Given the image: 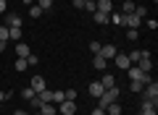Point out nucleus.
I'll use <instances>...</instances> for the list:
<instances>
[{"label":"nucleus","mask_w":158,"mask_h":115,"mask_svg":"<svg viewBox=\"0 0 158 115\" xmlns=\"http://www.w3.org/2000/svg\"><path fill=\"white\" fill-rule=\"evenodd\" d=\"M118 94H121V89H118V86H111V89H106V92H103L100 97H98V107H103V110H106L111 102H116V99H118Z\"/></svg>","instance_id":"nucleus-1"},{"label":"nucleus","mask_w":158,"mask_h":115,"mask_svg":"<svg viewBox=\"0 0 158 115\" xmlns=\"http://www.w3.org/2000/svg\"><path fill=\"white\" fill-rule=\"evenodd\" d=\"M127 71H129V81H140L142 86H145V84H150V81H153V76H150V73H142L140 68L135 66V63H132V66L127 68Z\"/></svg>","instance_id":"nucleus-2"},{"label":"nucleus","mask_w":158,"mask_h":115,"mask_svg":"<svg viewBox=\"0 0 158 115\" xmlns=\"http://www.w3.org/2000/svg\"><path fill=\"white\" fill-rule=\"evenodd\" d=\"M135 66L140 68L142 73H150V68H153V55L148 52V50H140V60H137Z\"/></svg>","instance_id":"nucleus-3"},{"label":"nucleus","mask_w":158,"mask_h":115,"mask_svg":"<svg viewBox=\"0 0 158 115\" xmlns=\"http://www.w3.org/2000/svg\"><path fill=\"white\" fill-rule=\"evenodd\" d=\"M142 97H145V99H158V81H156V79L142 86Z\"/></svg>","instance_id":"nucleus-4"},{"label":"nucleus","mask_w":158,"mask_h":115,"mask_svg":"<svg viewBox=\"0 0 158 115\" xmlns=\"http://www.w3.org/2000/svg\"><path fill=\"white\" fill-rule=\"evenodd\" d=\"M58 113L61 115H74L77 113V102H74V99H63V102L58 105Z\"/></svg>","instance_id":"nucleus-5"},{"label":"nucleus","mask_w":158,"mask_h":115,"mask_svg":"<svg viewBox=\"0 0 158 115\" xmlns=\"http://www.w3.org/2000/svg\"><path fill=\"white\" fill-rule=\"evenodd\" d=\"M124 26L127 29H140L142 26V18H137L135 13H127V16H124Z\"/></svg>","instance_id":"nucleus-6"},{"label":"nucleus","mask_w":158,"mask_h":115,"mask_svg":"<svg viewBox=\"0 0 158 115\" xmlns=\"http://www.w3.org/2000/svg\"><path fill=\"white\" fill-rule=\"evenodd\" d=\"M95 11H103L111 16L113 13V0H95Z\"/></svg>","instance_id":"nucleus-7"},{"label":"nucleus","mask_w":158,"mask_h":115,"mask_svg":"<svg viewBox=\"0 0 158 115\" xmlns=\"http://www.w3.org/2000/svg\"><path fill=\"white\" fill-rule=\"evenodd\" d=\"M116 52H118V50L113 47V44H100V52H98V55L106 58V60H111V58H116Z\"/></svg>","instance_id":"nucleus-8"},{"label":"nucleus","mask_w":158,"mask_h":115,"mask_svg":"<svg viewBox=\"0 0 158 115\" xmlns=\"http://www.w3.org/2000/svg\"><path fill=\"white\" fill-rule=\"evenodd\" d=\"M113 63H116V68H121V71H127V68L132 66V60L127 58V55H121V52H116V58H113Z\"/></svg>","instance_id":"nucleus-9"},{"label":"nucleus","mask_w":158,"mask_h":115,"mask_svg":"<svg viewBox=\"0 0 158 115\" xmlns=\"http://www.w3.org/2000/svg\"><path fill=\"white\" fill-rule=\"evenodd\" d=\"M3 16H6V26H8V29L21 26V16H16V13H3Z\"/></svg>","instance_id":"nucleus-10"},{"label":"nucleus","mask_w":158,"mask_h":115,"mask_svg":"<svg viewBox=\"0 0 158 115\" xmlns=\"http://www.w3.org/2000/svg\"><path fill=\"white\" fill-rule=\"evenodd\" d=\"M87 92H90V97H95V99H98V97H100L103 92H106V89H103V84H100V81H90Z\"/></svg>","instance_id":"nucleus-11"},{"label":"nucleus","mask_w":158,"mask_h":115,"mask_svg":"<svg viewBox=\"0 0 158 115\" xmlns=\"http://www.w3.org/2000/svg\"><path fill=\"white\" fill-rule=\"evenodd\" d=\"M29 86L34 89V92H42V89H48V84H45V76H32V84Z\"/></svg>","instance_id":"nucleus-12"},{"label":"nucleus","mask_w":158,"mask_h":115,"mask_svg":"<svg viewBox=\"0 0 158 115\" xmlns=\"http://www.w3.org/2000/svg\"><path fill=\"white\" fill-rule=\"evenodd\" d=\"M56 113H58V107L53 102H42L40 105V115H56Z\"/></svg>","instance_id":"nucleus-13"},{"label":"nucleus","mask_w":158,"mask_h":115,"mask_svg":"<svg viewBox=\"0 0 158 115\" xmlns=\"http://www.w3.org/2000/svg\"><path fill=\"white\" fill-rule=\"evenodd\" d=\"M98 81L103 84V89H111V86H116V79H113L111 73H103V76L98 79Z\"/></svg>","instance_id":"nucleus-14"},{"label":"nucleus","mask_w":158,"mask_h":115,"mask_svg":"<svg viewBox=\"0 0 158 115\" xmlns=\"http://www.w3.org/2000/svg\"><path fill=\"white\" fill-rule=\"evenodd\" d=\"M106 66H108L106 58H100V55H95V58H92V68H95V71H106Z\"/></svg>","instance_id":"nucleus-15"},{"label":"nucleus","mask_w":158,"mask_h":115,"mask_svg":"<svg viewBox=\"0 0 158 115\" xmlns=\"http://www.w3.org/2000/svg\"><path fill=\"white\" fill-rule=\"evenodd\" d=\"M29 52H32V50H29L27 42H16V55H19V58H27Z\"/></svg>","instance_id":"nucleus-16"},{"label":"nucleus","mask_w":158,"mask_h":115,"mask_svg":"<svg viewBox=\"0 0 158 115\" xmlns=\"http://www.w3.org/2000/svg\"><path fill=\"white\" fill-rule=\"evenodd\" d=\"M63 99H66V94H63L61 89H56V92H50V102H53V105H61Z\"/></svg>","instance_id":"nucleus-17"},{"label":"nucleus","mask_w":158,"mask_h":115,"mask_svg":"<svg viewBox=\"0 0 158 115\" xmlns=\"http://www.w3.org/2000/svg\"><path fill=\"white\" fill-rule=\"evenodd\" d=\"M92 18H95V24H100V26H103V24H108V18H111V16L103 13V11H95V13H92Z\"/></svg>","instance_id":"nucleus-18"},{"label":"nucleus","mask_w":158,"mask_h":115,"mask_svg":"<svg viewBox=\"0 0 158 115\" xmlns=\"http://www.w3.org/2000/svg\"><path fill=\"white\" fill-rule=\"evenodd\" d=\"M106 115H121V105H118V102H111V105L106 107Z\"/></svg>","instance_id":"nucleus-19"},{"label":"nucleus","mask_w":158,"mask_h":115,"mask_svg":"<svg viewBox=\"0 0 158 115\" xmlns=\"http://www.w3.org/2000/svg\"><path fill=\"white\" fill-rule=\"evenodd\" d=\"M21 26H16V29H8V39H16V42H21Z\"/></svg>","instance_id":"nucleus-20"},{"label":"nucleus","mask_w":158,"mask_h":115,"mask_svg":"<svg viewBox=\"0 0 158 115\" xmlns=\"http://www.w3.org/2000/svg\"><path fill=\"white\" fill-rule=\"evenodd\" d=\"M158 107V99H142V105H140V110H156Z\"/></svg>","instance_id":"nucleus-21"},{"label":"nucleus","mask_w":158,"mask_h":115,"mask_svg":"<svg viewBox=\"0 0 158 115\" xmlns=\"http://www.w3.org/2000/svg\"><path fill=\"white\" fill-rule=\"evenodd\" d=\"M27 66H29V63H27V58H16V63H13V68H16L19 73H21V71H27Z\"/></svg>","instance_id":"nucleus-22"},{"label":"nucleus","mask_w":158,"mask_h":115,"mask_svg":"<svg viewBox=\"0 0 158 115\" xmlns=\"http://www.w3.org/2000/svg\"><path fill=\"white\" fill-rule=\"evenodd\" d=\"M132 13H135L137 18H142V21H145V16H148V8H145V6H135V11H132Z\"/></svg>","instance_id":"nucleus-23"},{"label":"nucleus","mask_w":158,"mask_h":115,"mask_svg":"<svg viewBox=\"0 0 158 115\" xmlns=\"http://www.w3.org/2000/svg\"><path fill=\"white\" fill-rule=\"evenodd\" d=\"M21 97H24V99H34V97H37V92H34L32 86H24V89H21Z\"/></svg>","instance_id":"nucleus-24"},{"label":"nucleus","mask_w":158,"mask_h":115,"mask_svg":"<svg viewBox=\"0 0 158 115\" xmlns=\"http://www.w3.org/2000/svg\"><path fill=\"white\" fill-rule=\"evenodd\" d=\"M108 21H113L116 26H124V13H111V18Z\"/></svg>","instance_id":"nucleus-25"},{"label":"nucleus","mask_w":158,"mask_h":115,"mask_svg":"<svg viewBox=\"0 0 158 115\" xmlns=\"http://www.w3.org/2000/svg\"><path fill=\"white\" fill-rule=\"evenodd\" d=\"M42 13H45V11H42L40 6H29V16H32V18H40Z\"/></svg>","instance_id":"nucleus-26"},{"label":"nucleus","mask_w":158,"mask_h":115,"mask_svg":"<svg viewBox=\"0 0 158 115\" xmlns=\"http://www.w3.org/2000/svg\"><path fill=\"white\" fill-rule=\"evenodd\" d=\"M132 11H135V3H132V0H124V6H121V13L127 16V13H132Z\"/></svg>","instance_id":"nucleus-27"},{"label":"nucleus","mask_w":158,"mask_h":115,"mask_svg":"<svg viewBox=\"0 0 158 115\" xmlns=\"http://www.w3.org/2000/svg\"><path fill=\"white\" fill-rule=\"evenodd\" d=\"M37 6L42 8V11H50V8H53V0H37Z\"/></svg>","instance_id":"nucleus-28"},{"label":"nucleus","mask_w":158,"mask_h":115,"mask_svg":"<svg viewBox=\"0 0 158 115\" xmlns=\"http://www.w3.org/2000/svg\"><path fill=\"white\" fill-rule=\"evenodd\" d=\"M127 39H129V42H135V39H140V32H137V29H129V32H127Z\"/></svg>","instance_id":"nucleus-29"},{"label":"nucleus","mask_w":158,"mask_h":115,"mask_svg":"<svg viewBox=\"0 0 158 115\" xmlns=\"http://www.w3.org/2000/svg\"><path fill=\"white\" fill-rule=\"evenodd\" d=\"M90 52H92V55L100 52V42H98V39H92V42H90Z\"/></svg>","instance_id":"nucleus-30"},{"label":"nucleus","mask_w":158,"mask_h":115,"mask_svg":"<svg viewBox=\"0 0 158 115\" xmlns=\"http://www.w3.org/2000/svg\"><path fill=\"white\" fill-rule=\"evenodd\" d=\"M145 24H148L150 32H156V29H158V21H156V18H145Z\"/></svg>","instance_id":"nucleus-31"},{"label":"nucleus","mask_w":158,"mask_h":115,"mask_svg":"<svg viewBox=\"0 0 158 115\" xmlns=\"http://www.w3.org/2000/svg\"><path fill=\"white\" fill-rule=\"evenodd\" d=\"M129 92H142V84L140 81H129Z\"/></svg>","instance_id":"nucleus-32"},{"label":"nucleus","mask_w":158,"mask_h":115,"mask_svg":"<svg viewBox=\"0 0 158 115\" xmlns=\"http://www.w3.org/2000/svg\"><path fill=\"white\" fill-rule=\"evenodd\" d=\"M127 58H129V60H132V63H137V60H140V50H132V52H129V55H127Z\"/></svg>","instance_id":"nucleus-33"},{"label":"nucleus","mask_w":158,"mask_h":115,"mask_svg":"<svg viewBox=\"0 0 158 115\" xmlns=\"http://www.w3.org/2000/svg\"><path fill=\"white\" fill-rule=\"evenodd\" d=\"M27 63H29V66H37V63H40V58H37V55H32V52H29V55H27Z\"/></svg>","instance_id":"nucleus-34"},{"label":"nucleus","mask_w":158,"mask_h":115,"mask_svg":"<svg viewBox=\"0 0 158 115\" xmlns=\"http://www.w3.org/2000/svg\"><path fill=\"white\" fill-rule=\"evenodd\" d=\"M0 39H3V42H8V26H0Z\"/></svg>","instance_id":"nucleus-35"},{"label":"nucleus","mask_w":158,"mask_h":115,"mask_svg":"<svg viewBox=\"0 0 158 115\" xmlns=\"http://www.w3.org/2000/svg\"><path fill=\"white\" fill-rule=\"evenodd\" d=\"M63 94H66V99H77V89H66Z\"/></svg>","instance_id":"nucleus-36"},{"label":"nucleus","mask_w":158,"mask_h":115,"mask_svg":"<svg viewBox=\"0 0 158 115\" xmlns=\"http://www.w3.org/2000/svg\"><path fill=\"white\" fill-rule=\"evenodd\" d=\"M74 3V8H77V11H82V8H85V0H71Z\"/></svg>","instance_id":"nucleus-37"},{"label":"nucleus","mask_w":158,"mask_h":115,"mask_svg":"<svg viewBox=\"0 0 158 115\" xmlns=\"http://www.w3.org/2000/svg\"><path fill=\"white\" fill-rule=\"evenodd\" d=\"M90 115H106V110H103V107H95V110H92Z\"/></svg>","instance_id":"nucleus-38"},{"label":"nucleus","mask_w":158,"mask_h":115,"mask_svg":"<svg viewBox=\"0 0 158 115\" xmlns=\"http://www.w3.org/2000/svg\"><path fill=\"white\" fill-rule=\"evenodd\" d=\"M140 115H156V110H140Z\"/></svg>","instance_id":"nucleus-39"},{"label":"nucleus","mask_w":158,"mask_h":115,"mask_svg":"<svg viewBox=\"0 0 158 115\" xmlns=\"http://www.w3.org/2000/svg\"><path fill=\"white\" fill-rule=\"evenodd\" d=\"M6 13V0H0V16Z\"/></svg>","instance_id":"nucleus-40"},{"label":"nucleus","mask_w":158,"mask_h":115,"mask_svg":"<svg viewBox=\"0 0 158 115\" xmlns=\"http://www.w3.org/2000/svg\"><path fill=\"white\" fill-rule=\"evenodd\" d=\"M13 115H29V113H27V110H16V113H13Z\"/></svg>","instance_id":"nucleus-41"},{"label":"nucleus","mask_w":158,"mask_h":115,"mask_svg":"<svg viewBox=\"0 0 158 115\" xmlns=\"http://www.w3.org/2000/svg\"><path fill=\"white\" fill-rule=\"evenodd\" d=\"M3 50H6V42H3V39H0V52H3Z\"/></svg>","instance_id":"nucleus-42"},{"label":"nucleus","mask_w":158,"mask_h":115,"mask_svg":"<svg viewBox=\"0 0 158 115\" xmlns=\"http://www.w3.org/2000/svg\"><path fill=\"white\" fill-rule=\"evenodd\" d=\"M21 3H27V6H32V3H34V0H21Z\"/></svg>","instance_id":"nucleus-43"},{"label":"nucleus","mask_w":158,"mask_h":115,"mask_svg":"<svg viewBox=\"0 0 158 115\" xmlns=\"http://www.w3.org/2000/svg\"><path fill=\"white\" fill-rule=\"evenodd\" d=\"M85 3H95V0H85Z\"/></svg>","instance_id":"nucleus-44"},{"label":"nucleus","mask_w":158,"mask_h":115,"mask_svg":"<svg viewBox=\"0 0 158 115\" xmlns=\"http://www.w3.org/2000/svg\"><path fill=\"white\" fill-rule=\"evenodd\" d=\"M153 3H156V0H153Z\"/></svg>","instance_id":"nucleus-45"}]
</instances>
